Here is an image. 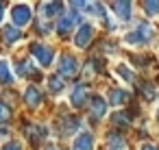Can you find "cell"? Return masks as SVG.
I'll return each mask as SVG.
<instances>
[{"mask_svg":"<svg viewBox=\"0 0 159 150\" xmlns=\"http://www.w3.org/2000/svg\"><path fill=\"white\" fill-rule=\"evenodd\" d=\"M42 15H44V18L63 15V5H61V2H44V5H42Z\"/></svg>","mask_w":159,"mask_h":150,"instance_id":"9a60e30c","label":"cell"},{"mask_svg":"<svg viewBox=\"0 0 159 150\" xmlns=\"http://www.w3.org/2000/svg\"><path fill=\"white\" fill-rule=\"evenodd\" d=\"M2 150H22V143L20 141H7L2 146Z\"/></svg>","mask_w":159,"mask_h":150,"instance_id":"484cf974","label":"cell"},{"mask_svg":"<svg viewBox=\"0 0 159 150\" xmlns=\"http://www.w3.org/2000/svg\"><path fill=\"white\" fill-rule=\"evenodd\" d=\"M0 83H5V85L13 83V72L7 61H0Z\"/></svg>","mask_w":159,"mask_h":150,"instance_id":"ac0fdd59","label":"cell"},{"mask_svg":"<svg viewBox=\"0 0 159 150\" xmlns=\"http://www.w3.org/2000/svg\"><path fill=\"white\" fill-rule=\"evenodd\" d=\"M2 39H5L7 46H11V44H16L18 39H22V31L16 29V26H11V24H5V29H2Z\"/></svg>","mask_w":159,"mask_h":150,"instance_id":"5bb4252c","label":"cell"},{"mask_svg":"<svg viewBox=\"0 0 159 150\" xmlns=\"http://www.w3.org/2000/svg\"><path fill=\"white\" fill-rule=\"evenodd\" d=\"M142 94H146V98L150 100V98H155V87L148 85V83H144V85H142Z\"/></svg>","mask_w":159,"mask_h":150,"instance_id":"d4e9b609","label":"cell"},{"mask_svg":"<svg viewBox=\"0 0 159 150\" xmlns=\"http://www.w3.org/2000/svg\"><path fill=\"white\" fill-rule=\"evenodd\" d=\"M11 18L16 26H26L31 22V7L29 5H16L11 9Z\"/></svg>","mask_w":159,"mask_h":150,"instance_id":"277c9868","label":"cell"},{"mask_svg":"<svg viewBox=\"0 0 159 150\" xmlns=\"http://www.w3.org/2000/svg\"><path fill=\"white\" fill-rule=\"evenodd\" d=\"M111 9L120 20H131V9H133L131 2H111Z\"/></svg>","mask_w":159,"mask_h":150,"instance_id":"e0dca14e","label":"cell"},{"mask_svg":"<svg viewBox=\"0 0 159 150\" xmlns=\"http://www.w3.org/2000/svg\"><path fill=\"white\" fill-rule=\"evenodd\" d=\"M9 117H11V109L5 102H0V122H7Z\"/></svg>","mask_w":159,"mask_h":150,"instance_id":"cb8c5ba5","label":"cell"},{"mask_svg":"<svg viewBox=\"0 0 159 150\" xmlns=\"http://www.w3.org/2000/svg\"><path fill=\"white\" fill-rule=\"evenodd\" d=\"M92 37H94V26L92 24H81L76 35H74V46L76 48H87Z\"/></svg>","mask_w":159,"mask_h":150,"instance_id":"3957f363","label":"cell"},{"mask_svg":"<svg viewBox=\"0 0 159 150\" xmlns=\"http://www.w3.org/2000/svg\"><path fill=\"white\" fill-rule=\"evenodd\" d=\"M48 87H50V91H52V94H61V91H63V87H66V83H63V78H61V76L52 74V76L48 78Z\"/></svg>","mask_w":159,"mask_h":150,"instance_id":"d6986e66","label":"cell"},{"mask_svg":"<svg viewBox=\"0 0 159 150\" xmlns=\"http://www.w3.org/2000/svg\"><path fill=\"white\" fill-rule=\"evenodd\" d=\"M157 117H159V109H157Z\"/></svg>","mask_w":159,"mask_h":150,"instance_id":"f546056e","label":"cell"},{"mask_svg":"<svg viewBox=\"0 0 159 150\" xmlns=\"http://www.w3.org/2000/svg\"><path fill=\"white\" fill-rule=\"evenodd\" d=\"M142 7L146 9V13H148V15H157V13H159V2H152V0H146Z\"/></svg>","mask_w":159,"mask_h":150,"instance_id":"603a6c76","label":"cell"},{"mask_svg":"<svg viewBox=\"0 0 159 150\" xmlns=\"http://www.w3.org/2000/svg\"><path fill=\"white\" fill-rule=\"evenodd\" d=\"M59 72H61V76H74L79 72V61L72 55H61L59 57Z\"/></svg>","mask_w":159,"mask_h":150,"instance_id":"5b68a950","label":"cell"},{"mask_svg":"<svg viewBox=\"0 0 159 150\" xmlns=\"http://www.w3.org/2000/svg\"><path fill=\"white\" fill-rule=\"evenodd\" d=\"M31 55L35 57V61H37L42 68H48V65L52 63V59H55L52 48H48L46 44H33V46H31Z\"/></svg>","mask_w":159,"mask_h":150,"instance_id":"7a4b0ae2","label":"cell"},{"mask_svg":"<svg viewBox=\"0 0 159 150\" xmlns=\"http://www.w3.org/2000/svg\"><path fill=\"white\" fill-rule=\"evenodd\" d=\"M107 98H109V104H113V107H120V104H124V102L129 100V94H126L124 89H118V87H113V89H109Z\"/></svg>","mask_w":159,"mask_h":150,"instance_id":"2e32d148","label":"cell"},{"mask_svg":"<svg viewBox=\"0 0 159 150\" xmlns=\"http://www.w3.org/2000/svg\"><path fill=\"white\" fill-rule=\"evenodd\" d=\"M152 39V26L150 24H137L131 33L124 35V42L126 44H135V46H142V44H148Z\"/></svg>","mask_w":159,"mask_h":150,"instance_id":"6da1fadb","label":"cell"},{"mask_svg":"<svg viewBox=\"0 0 159 150\" xmlns=\"http://www.w3.org/2000/svg\"><path fill=\"white\" fill-rule=\"evenodd\" d=\"M116 72H118V74H120V76L126 81V83H133V81H135V74H133V70H129L124 63H120V65L116 68Z\"/></svg>","mask_w":159,"mask_h":150,"instance_id":"44dd1931","label":"cell"},{"mask_svg":"<svg viewBox=\"0 0 159 150\" xmlns=\"http://www.w3.org/2000/svg\"><path fill=\"white\" fill-rule=\"evenodd\" d=\"M79 13H74V11H70V13H63L61 18H59V22H57V31L59 33H68L70 29H74V24H79Z\"/></svg>","mask_w":159,"mask_h":150,"instance_id":"30bf717a","label":"cell"},{"mask_svg":"<svg viewBox=\"0 0 159 150\" xmlns=\"http://www.w3.org/2000/svg\"><path fill=\"white\" fill-rule=\"evenodd\" d=\"M85 98H87V87L83 83H79L72 91H70V104L72 107H83L85 104Z\"/></svg>","mask_w":159,"mask_h":150,"instance_id":"8fae6325","label":"cell"},{"mask_svg":"<svg viewBox=\"0 0 159 150\" xmlns=\"http://www.w3.org/2000/svg\"><path fill=\"white\" fill-rule=\"evenodd\" d=\"M26 137L33 146H39L44 139H46V126H39V124H29L26 126Z\"/></svg>","mask_w":159,"mask_h":150,"instance_id":"ba28073f","label":"cell"},{"mask_svg":"<svg viewBox=\"0 0 159 150\" xmlns=\"http://www.w3.org/2000/svg\"><path fill=\"white\" fill-rule=\"evenodd\" d=\"M107 150H126V139H124V135L118 133V130L109 133V137H107Z\"/></svg>","mask_w":159,"mask_h":150,"instance_id":"4fadbf2b","label":"cell"},{"mask_svg":"<svg viewBox=\"0 0 159 150\" xmlns=\"http://www.w3.org/2000/svg\"><path fill=\"white\" fill-rule=\"evenodd\" d=\"M46 150H59V148H57V146H48Z\"/></svg>","mask_w":159,"mask_h":150,"instance_id":"f1b7e54d","label":"cell"},{"mask_svg":"<svg viewBox=\"0 0 159 150\" xmlns=\"http://www.w3.org/2000/svg\"><path fill=\"white\" fill-rule=\"evenodd\" d=\"M42 100H44V96H42V91L35 87V85H31V87H26L24 89V102L29 104V107H39L42 104Z\"/></svg>","mask_w":159,"mask_h":150,"instance_id":"7c38bea8","label":"cell"},{"mask_svg":"<svg viewBox=\"0 0 159 150\" xmlns=\"http://www.w3.org/2000/svg\"><path fill=\"white\" fill-rule=\"evenodd\" d=\"M72 150H94V135L87 133V130L76 135L74 141H72Z\"/></svg>","mask_w":159,"mask_h":150,"instance_id":"9c48e42d","label":"cell"},{"mask_svg":"<svg viewBox=\"0 0 159 150\" xmlns=\"http://www.w3.org/2000/svg\"><path fill=\"white\" fill-rule=\"evenodd\" d=\"M139 150H159V148H157L155 143H142V146H139Z\"/></svg>","mask_w":159,"mask_h":150,"instance_id":"4316f807","label":"cell"},{"mask_svg":"<svg viewBox=\"0 0 159 150\" xmlns=\"http://www.w3.org/2000/svg\"><path fill=\"white\" fill-rule=\"evenodd\" d=\"M79 126H81V122H79L76 115H63V117L59 120V135L68 137V135H72Z\"/></svg>","mask_w":159,"mask_h":150,"instance_id":"8992f818","label":"cell"},{"mask_svg":"<svg viewBox=\"0 0 159 150\" xmlns=\"http://www.w3.org/2000/svg\"><path fill=\"white\" fill-rule=\"evenodd\" d=\"M2 18H5V5L0 2V20H2Z\"/></svg>","mask_w":159,"mask_h":150,"instance_id":"83f0119b","label":"cell"},{"mask_svg":"<svg viewBox=\"0 0 159 150\" xmlns=\"http://www.w3.org/2000/svg\"><path fill=\"white\" fill-rule=\"evenodd\" d=\"M89 113H92L94 120L105 117V113H107V100L100 98V96H92L89 98Z\"/></svg>","mask_w":159,"mask_h":150,"instance_id":"52a82bcc","label":"cell"},{"mask_svg":"<svg viewBox=\"0 0 159 150\" xmlns=\"http://www.w3.org/2000/svg\"><path fill=\"white\" fill-rule=\"evenodd\" d=\"M111 122L116 124V126H129L131 124V115L129 113H116V115H111Z\"/></svg>","mask_w":159,"mask_h":150,"instance_id":"7402d4cb","label":"cell"},{"mask_svg":"<svg viewBox=\"0 0 159 150\" xmlns=\"http://www.w3.org/2000/svg\"><path fill=\"white\" fill-rule=\"evenodd\" d=\"M16 72H18L20 76H33V74H35V68H33L29 61H20V63L16 65Z\"/></svg>","mask_w":159,"mask_h":150,"instance_id":"ffe728a7","label":"cell"}]
</instances>
